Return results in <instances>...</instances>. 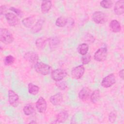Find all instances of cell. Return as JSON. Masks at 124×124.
Returning a JSON list of instances; mask_svg holds the SVG:
<instances>
[{"instance_id":"1","label":"cell","mask_w":124,"mask_h":124,"mask_svg":"<svg viewBox=\"0 0 124 124\" xmlns=\"http://www.w3.org/2000/svg\"><path fill=\"white\" fill-rule=\"evenodd\" d=\"M14 40L12 33L6 29L1 28L0 29V40L5 44H10Z\"/></svg>"},{"instance_id":"2","label":"cell","mask_w":124,"mask_h":124,"mask_svg":"<svg viewBox=\"0 0 124 124\" xmlns=\"http://www.w3.org/2000/svg\"><path fill=\"white\" fill-rule=\"evenodd\" d=\"M34 69L37 73L42 75H48L51 71V67L49 65L42 62H37L35 64Z\"/></svg>"},{"instance_id":"3","label":"cell","mask_w":124,"mask_h":124,"mask_svg":"<svg viewBox=\"0 0 124 124\" xmlns=\"http://www.w3.org/2000/svg\"><path fill=\"white\" fill-rule=\"evenodd\" d=\"M93 21L98 24H102L105 23L107 20V16L101 11H96L92 16Z\"/></svg>"},{"instance_id":"4","label":"cell","mask_w":124,"mask_h":124,"mask_svg":"<svg viewBox=\"0 0 124 124\" xmlns=\"http://www.w3.org/2000/svg\"><path fill=\"white\" fill-rule=\"evenodd\" d=\"M107 54L108 50L107 48L101 47L94 53L93 58L96 61L103 62L106 60Z\"/></svg>"},{"instance_id":"5","label":"cell","mask_w":124,"mask_h":124,"mask_svg":"<svg viewBox=\"0 0 124 124\" xmlns=\"http://www.w3.org/2000/svg\"><path fill=\"white\" fill-rule=\"evenodd\" d=\"M66 76L67 72L62 69H56L51 72V78L56 81L62 80Z\"/></svg>"},{"instance_id":"6","label":"cell","mask_w":124,"mask_h":124,"mask_svg":"<svg viewBox=\"0 0 124 124\" xmlns=\"http://www.w3.org/2000/svg\"><path fill=\"white\" fill-rule=\"evenodd\" d=\"M116 82L115 76L114 74H110L103 78L101 81V85L104 88L112 86Z\"/></svg>"},{"instance_id":"7","label":"cell","mask_w":124,"mask_h":124,"mask_svg":"<svg viewBox=\"0 0 124 124\" xmlns=\"http://www.w3.org/2000/svg\"><path fill=\"white\" fill-rule=\"evenodd\" d=\"M5 16L8 24L10 26L15 27L19 23V20L16 14L8 12L5 14Z\"/></svg>"},{"instance_id":"8","label":"cell","mask_w":124,"mask_h":124,"mask_svg":"<svg viewBox=\"0 0 124 124\" xmlns=\"http://www.w3.org/2000/svg\"><path fill=\"white\" fill-rule=\"evenodd\" d=\"M85 68L83 65H79L74 67L71 71V76L75 79H80L84 75Z\"/></svg>"},{"instance_id":"9","label":"cell","mask_w":124,"mask_h":124,"mask_svg":"<svg viewBox=\"0 0 124 124\" xmlns=\"http://www.w3.org/2000/svg\"><path fill=\"white\" fill-rule=\"evenodd\" d=\"M8 101L11 106L16 107L19 103V96L14 91L10 90L8 91Z\"/></svg>"},{"instance_id":"10","label":"cell","mask_w":124,"mask_h":124,"mask_svg":"<svg viewBox=\"0 0 124 124\" xmlns=\"http://www.w3.org/2000/svg\"><path fill=\"white\" fill-rule=\"evenodd\" d=\"M36 108L40 113H43L46 111L47 108V103L43 97H40L37 100L36 103Z\"/></svg>"},{"instance_id":"11","label":"cell","mask_w":124,"mask_h":124,"mask_svg":"<svg viewBox=\"0 0 124 124\" xmlns=\"http://www.w3.org/2000/svg\"><path fill=\"white\" fill-rule=\"evenodd\" d=\"M24 58L26 61L32 64H36L38 62L39 57L37 53L29 51L24 54Z\"/></svg>"},{"instance_id":"12","label":"cell","mask_w":124,"mask_h":124,"mask_svg":"<svg viewBox=\"0 0 124 124\" xmlns=\"http://www.w3.org/2000/svg\"><path fill=\"white\" fill-rule=\"evenodd\" d=\"M91 94V89L88 87H83L78 93V97L81 100L86 101L90 97Z\"/></svg>"},{"instance_id":"13","label":"cell","mask_w":124,"mask_h":124,"mask_svg":"<svg viewBox=\"0 0 124 124\" xmlns=\"http://www.w3.org/2000/svg\"><path fill=\"white\" fill-rule=\"evenodd\" d=\"M114 13L117 15H122L124 13V0H120L117 1L114 8Z\"/></svg>"},{"instance_id":"14","label":"cell","mask_w":124,"mask_h":124,"mask_svg":"<svg viewBox=\"0 0 124 124\" xmlns=\"http://www.w3.org/2000/svg\"><path fill=\"white\" fill-rule=\"evenodd\" d=\"M62 95L60 93L51 96L49 99L50 103L54 106L60 105L62 103Z\"/></svg>"},{"instance_id":"15","label":"cell","mask_w":124,"mask_h":124,"mask_svg":"<svg viewBox=\"0 0 124 124\" xmlns=\"http://www.w3.org/2000/svg\"><path fill=\"white\" fill-rule=\"evenodd\" d=\"M68 118V113L65 110L60 112L56 116L55 123H62L65 122Z\"/></svg>"},{"instance_id":"16","label":"cell","mask_w":124,"mask_h":124,"mask_svg":"<svg viewBox=\"0 0 124 124\" xmlns=\"http://www.w3.org/2000/svg\"><path fill=\"white\" fill-rule=\"evenodd\" d=\"M109 28L110 30L113 32H119L121 31V24L120 22L117 20H112L109 23Z\"/></svg>"},{"instance_id":"17","label":"cell","mask_w":124,"mask_h":124,"mask_svg":"<svg viewBox=\"0 0 124 124\" xmlns=\"http://www.w3.org/2000/svg\"><path fill=\"white\" fill-rule=\"evenodd\" d=\"M52 2L50 0H44L42 2L41 6V12L43 14L47 13L51 9Z\"/></svg>"},{"instance_id":"18","label":"cell","mask_w":124,"mask_h":124,"mask_svg":"<svg viewBox=\"0 0 124 124\" xmlns=\"http://www.w3.org/2000/svg\"><path fill=\"white\" fill-rule=\"evenodd\" d=\"M44 20L43 19H40L32 27L31 29V31L33 33H37L42 28Z\"/></svg>"},{"instance_id":"19","label":"cell","mask_w":124,"mask_h":124,"mask_svg":"<svg viewBox=\"0 0 124 124\" xmlns=\"http://www.w3.org/2000/svg\"><path fill=\"white\" fill-rule=\"evenodd\" d=\"M88 50L89 46L86 43H83L80 44L79 45H78L77 48V50L78 52L82 56L88 53Z\"/></svg>"},{"instance_id":"20","label":"cell","mask_w":124,"mask_h":124,"mask_svg":"<svg viewBox=\"0 0 124 124\" xmlns=\"http://www.w3.org/2000/svg\"><path fill=\"white\" fill-rule=\"evenodd\" d=\"M35 21L34 17L33 16H30L24 18L22 22L23 25L26 28H30L33 24Z\"/></svg>"},{"instance_id":"21","label":"cell","mask_w":124,"mask_h":124,"mask_svg":"<svg viewBox=\"0 0 124 124\" xmlns=\"http://www.w3.org/2000/svg\"><path fill=\"white\" fill-rule=\"evenodd\" d=\"M47 39L46 37H40L38 38L35 41V45L39 49H43L46 46Z\"/></svg>"},{"instance_id":"22","label":"cell","mask_w":124,"mask_h":124,"mask_svg":"<svg viewBox=\"0 0 124 124\" xmlns=\"http://www.w3.org/2000/svg\"><path fill=\"white\" fill-rule=\"evenodd\" d=\"M39 87L33 83H30L28 84V91L29 93L32 95H36L39 91Z\"/></svg>"},{"instance_id":"23","label":"cell","mask_w":124,"mask_h":124,"mask_svg":"<svg viewBox=\"0 0 124 124\" xmlns=\"http://www.w3.org/2000/svg\"><path fill=\"white\" fill-rule=\"evenodd\" d=\"M100 96V91L98 89L94 90L91 94L90 100L93 103H96L99 99Z\"/></svg>"},{"instance_id":"24","label":"cell","mask_w":124,"mask_h":124,"mask_svg":"<svg viewBox=\"0 0 124 124\" xmlns=\"http://www.w3.org/2000/svg\"><path fill=\"white\" fill-rule=\"evenodd\" d=\"M34 111L35 109L33 105L31 104L26 105L23 108V112L24 114L27 116L32 114L34 113Z\"/></svg>"},{"instance_id":"25","label":"cell","mask_w":124,"mask_h":124,"mask_svg":"<svg viewBox=\"0 0 124 124\" xmlns=\"http://www.w3.org/2000/svg\"><path fill=\"white\" fill-rule=\"evenodd\" d=\"M67 19L64 16H60L58 17L55 22V24L59 27H63L67 23Z\"/></svg>"},{"instance_id":"26","label":"cell","mask_w":124,"mask_h":124,"mask_svg":"<svg viewBox=\"0 0 124 124\" xmlns=\"http://www.w3.org/2000/svg\"><path fill=\"white\" fill-rule=\"evenodd\" d=\"M100 4L105 9H109L113 5V2L110 0H103L100 2Z\"/></svg>"},{"instance_id":"27","label":"cell","mask_w":124,"mask_h":124,"mask_svg":"<svg viewBox=\"0 0 124 124\" xmlns=\"http://www.w3.org/2000/svg\"><path fill=\"white\" fill-rule=\"evenodd\" d=\"M48 41H49V46L51 48L56 47L60 43L59 39L56 37H52L49 39Z\"/></svg>"},{"instance_id":"28","label":"cell","mask_w":124,"mask_h":124,"mask_svg":"<svg viewBox=\"0 0 124 124\" xmlns=\"http://www.w3.org/2000/svg\"><path fill=\"white\" fill-rule=\"evenodd\" d=\"M15 58L12 55H8L5 57L4 59V64L6 65H11L15 62Z\"/></svg>"},{"instance_id":"29","label":"cell","mask_w":124,"mask_h":124,"mask_svg":"<svg viewBox=\"0 0 124 124\" xmlns=\"http://www.w3.org/2000/svg\"><path fill=\"white\" fill-rule=\"evenodd\" d=\"M55 84H56V86L57 87V88L61 90H65L67 87L66 83L64 81H62V80L60 81H56Z\"/></svg>"},{"instance_id":"30","label":"cell","mask_w":124,"mask_h":124,"mask_svg":"<svg viewBox=\"0 0 124 124\" xmlns=\"http://www.w3.org/2000/svg\"><path fill=\"white\" fill-rule=\"evenodd\" d=\"M91 60V56L90 54L87 53L86 54L83 55L81 58V61L83 64H87L89 63Z\"/></svg>"},{"instance_id":"31","label":"cell","mask_w":124,"mask_h":124,"mask_svg":"<svg viewBox=\"0 0 124 124\" xmlns=\"http://www.w3.org/2000/svg\"><path fill=\"white\" fill-rule=\"evenodd\" d=\"M117 118V113L115 110H113L112 111H111L109 115H108V120L111 123H114L116 119Z\"/></svg>"},{"instance_id":"32","label":"cell","mask_w":124,"mask_h":124,"mask_svg":"<svg viewBox=\"0 0 124 124\" xmlns=\"http://www.w3.org/2000/svg\"><path fill=\"white\" fill-rule=\"evenodd\" d=\"M10 10L12 11H13L14 12H15L17 15H18V16H21L22 15V11L19 9H17V8H15L14 7H10Z\"/></svg>"},{"instance_id":"33","label":"cell","mask_w":124,"mask_h":124,"mask_svg":"<svg viewBox=\"0 0 124 124\" xmlns=\"http://www.w3.org/2000/svg\"><path fill=\"white\" fill-rule=\"evenodd\" d=\"M7 10V7L5 5H1L0 7V15H2L5 13Z\"/></svg>"},{"instance_id":"34","label":"cell","mask_w":124,"mask_h":124,"mask_svg":"<svg viewBox=\"0 0 124 124\" xmlns=\"http://www.w3.org/2000/svg\"><path fill=\"white\" fill-rule=\"evenodd\" d=\"M119 75L120 77L122 78L123 79L124 78V69H122L119 71Z\"/></svg>"},{"instance_id":"35","label":"cell","mask_w":124,"mask_h":124,"mask_svg":"<svg viewBox=\"0 0 124 124\" xmlns=\"http://www.w3.org/2000/svg\"><path fill=\"white\" fill-rule=\"evenodd\" d=\"M30 124H32V123H33V124H35V123H37L35 121H31V122H30Z\"/></svg>"}]
</instances>
